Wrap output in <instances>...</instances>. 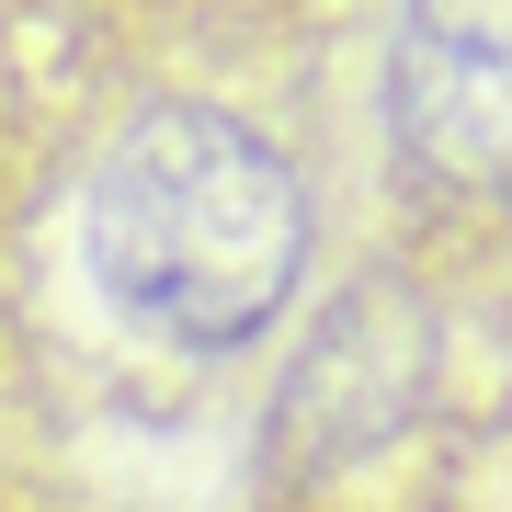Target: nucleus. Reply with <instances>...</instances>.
I'll use <instances>...</instances> for the list:
<instances>
[{
  "label": "nucleus",
  "instance_id": "nucleus-2",
  "mask_svg": "<svg viewBox=\"0 0 512 512\" xmlns=\"http://www.w3.org/2000/svg\"><path fill=\"white\" fill-rule=\"evenodd\" d=\"M387 137L433 194L512 205V0H410L399 12Z\"/></svg>",
  "mask_w": 512,
  "mask_h": 512
},
{
  "label": "nucleus",
  "instance_id": "nucleus-1",
  "mask_svg": "<svg viewBox=\"0 0 512 512\" xmlns=\"http://www.w3.org/2000/svg\"><path fill=\"white\" fill-rule=\"evenodd\" d=\"M80 274L160 353H239L308 274V183L217 103H148L80 183Z\"/></svg>",
  "mask_w": 512,
  "mask_h": 512
}]
</instances>
